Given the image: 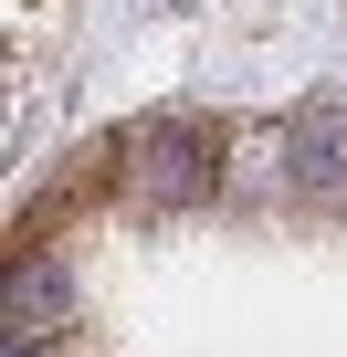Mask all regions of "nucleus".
I'll return each mask as SVG.
<instances>
[{"instance_id":"2","label":"nucleus","mask_w":347,"mask_h":357,"mask_svg":"<svg viewBox=\"0 0 347 357\" xmlns=\"http://www.w3.org/2000/svg\"><path fill=\"white\" fill-rule=\"evenodd\" d=\"M284 168H295V190H347V105H316V116H295V147H284Z\"/></svg>"},{"instance_id":"3","label":"nucleus","mask_w":347,"mask_h":357,"mask_svg":"<svg viewBox=\"0 0 347 357\" xmlns=\"http://www.w3.org/2000/svg\"><path fill=\"white\" fill-rule=\"evenodd\" d=\"M53 315H64V273H53V263H32V273L11 284V326H32V336H43Z\"/></svg>"},{"instance_id":"1","label":"nucleus","mask_w":347,"mask_h":357,"mask_svg":"<svg viewBox=\"0 0 347 357\" xmlns=\"http://www.w3.org/2000/svg\"><path fill=\"white\" fill-rule=\"evenodd\" d=\"M211 190V147H200V126H147L137 137V200H200Z\"/></svg>"}]
</instances>
